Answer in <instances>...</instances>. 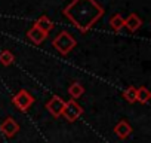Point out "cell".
<instances>
[{
    "mask_svg": "<svg viewBox=\"0 0 151 143\" xmlns=\"http://www.w3.org/2000/svg\"><path fill=\"white\" fill-rule=\"evenodd\" d=\"M2 130L5 131V134H6V136H14V134H15V131L18 130V127H17V124L9 118V119L2 125Z\"/></svg>",
    "mask_w": 151,
    "mask_h": 143,
    "instance_id": "obj_2",
    "label": "cell"
},
{
    "mask_svg": "<svg viewBox=\"0 0 151 143\" xmlns=\"http://www.w3.org/2000/svg\"><path fill=\"white\" fill-rule=\"evenodd\" d=\"M116 133H117L120 137H126V136L130 133V127H129L126 122H120V124L116 127Z\"/></svg>",
    "mask_w": 151,
    "mask_h": 143,
    "instance_id": "obj_3",
    "label": "cell"
},
{
    "mask_svg": "<svg viewBox=\"0 0 151 143\" xmlns=\"http://www.w3.org/2000/svg\"><path fill=\"white\" fill-rule=\"evenodd\" d=\"M80 113H82V109L77 107L74 103H70V104L65 107V116L68 118V121H74Z\"/></svg>",
    "mask_w": 151,
    "mask_h": 143,
    "instance_id": "obj_1",
    "label": "cell"
}]
</instances>
